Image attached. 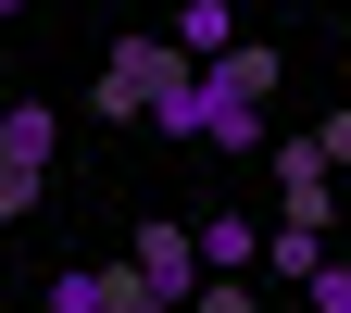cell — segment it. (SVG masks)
Returning a JSON list of instances; mask_svg holds the SVG:
<instances>
[{
  "mask_svg": "<svg viewBox=\"0 0 351 313\" xmlns=\"http://www.w3.org/2000/svg\"><path fill=\"white\" fill-rule=\"evenodd\" d=\"M0 13H25V0H0Z\"/></svg>",
  "mask_w": 351,
  "mask_h": 313,
  "instance_id": "5bb4252c",
  "label": "cell"
},
{
  "mask_svg": "<svg viewBox=\"0 0 351 313\" xmlns=\"http://www.w3.org/2000/svg\"><path fill=\"white\" fill-rule=\"evenodd\" d=\"M51 101H13V113H0V213H13V226H25V213H38V188H51Z\"/></svg>",
  "mask_w": 351,
  "mask_h": 313,
  "instance_id": "277c9868",
  "label": "cell"
},
{
  "mask_svg": "<svg viewBox=\"0 0 351 313\" xmlns=\"http://www.w3.org/2000/svg\"><path fill=\"white\" fill-rule=\"evenodd\" d=\"M301 301H314V313H351V263H326V276L301 288Z\"/></svg>",
  "mask_w": 351,
  "mask_h": 313,
  "instance_id": "8fae6325",
  "label": "cell"
},
{
  "mask_svg": "<svg viewBox=\"0 0 351 313\" xmlns=\"http://www.w3.org/2000/svg\"><path fill=\"white\" fill-rule=\"evenodd\" d=\"M263 251H276V238H251V213H213V226H201V263H213V276H251Z\"/></svg>",
  "mask_w": 351,
  "mask_h": 313,
  "instance_id": "52a82bcc",
  "label": "cell"
},
{
  "mask_svg": "<svg viewBox=\"0 0 351 313\" xmlns=\"http://www.w3.org/2000/svg\"><path fill=\"white\" fill-rule=\"evenodd\" d=\"M263 101H276V51H226V63H201V75L163 101L151 138H189V151H263Z\"/></svg>",
  "mask_w": 351,
  "mask_h": 313,
  "instance_id": "6da1fadb",
  "label": "cell"
},
{
  "mask_svg": "<svg viewBox=\"0 0 351 313\" xmlns=\"http://www.w3.org/2000/svg\"><path fill=\"white\" fill-rule=\"evenodd\" d=\"M125 263H138V288H151L163 313H201V288H213V263H201V226H163V213L138 226V251H125Z\"/></svg>",
  "mask_w": 351,
  "mask_h": 313,
  "instance_id": "3957f363",
  "label": "cell"
},
{
  "mask_svg": "<svg viewBox=\"0 0 351 313\" xmlns=\"http://www.w3.org/2000/svg\"><path fill=\"white\" fill-rule=\"evenodd\" d=\"M263 163H276V226H339V163L314 151V138H276V151H263Z\"/></svg>",
  "mask_w": 351,
  "mask_h": 313,
  "instance_id": "5b68a950",
  "label": "cell"
},
{
  "mask_svg": "<svg viewBox=\"0 0 351 313\" xmlns=\"http://www.w3.org/2000/svg\"><path fill=\"white\" fill-rule=\"evenodd\" d=\"M201 313H251V276H213V288H201Z\"/></svg>",
  "mask_w": 351,
  "mask_h": 313,
  "instance_id": "4fadbf2b",
  "label": "cell"
},
{
  "mask_svg": "<svg viewBox=\"0 0 351 313\" xmlns=\"http://www.w3.org/2000/svg\"><path fill=\"white\" fill-rule=\"evenodd\" d=\"M113 301V263H63V276H51V313H101Z\"/></svg>",
  "mask_w": 351,
  "mask_h": 313,
  "instance_id": "9c48e42d",
  "label": "cell"
},
{
  "mask_svg": "<svg viewBox=\"0 0 351 313\" xmlns=\"http://www.w3.org/2000/svg\"><path fill=\"white\" fill-rule=\"evenodd\" d=\"M314 151H326V163L351 175V113H326V125H314Z\"/></svg>",
  "mask_w": 351,
  "mask_h": 313,
  "instance_id": "7c38bea8",
  "label": "cell"
},
{
  "mask_svg": "<svg viewBox=\"0 0 351 313\" xmlns=\"http://www.w3.org/2000/svg\"><path fill=\"white\" fill-rule=\"evenodd\" d=\"M189 75H201V63L176 51V25H163V38H113V51H101V88H88V113H101V125H138V113H151V125H163V101H176Z\"/></svg>",
  "mask_w": 351,
  "mask_h": 313,
  "instance_id": "7a4b0ae2",
  "label": "cell"
},
{
  "mask_svg": "<svg viewBox=\"0 0 351 313\" xmlns=\"http://www.w3.org/2000/svg\"><path fill=\"white\" fill-rule=\"evenodd\" d=\"M263 238H276V251H263V263H276L289 288H314L326 263H339V238H314V226H263Z\"/></svg>",
  "mask_w": 351,
  "mask_h": 313,
  "instance_id": "ba28073f",
  "label": "cell"
},
{
  "mask_svg": "<svg viewBox=\"0 0 351 313\" xmlns=\"http://www.w3.org/2000/svg\"><path fill=\"white\" fill-rule=\"evenodd\" d=\"M176 51H189V63H226V51H251V38H239V0H176Z\"/></svg>",
  "mask_w": 351,
  "mask_h": 313,
  "instance_id": "8992f818",
  "label": "cell"
},
{
  "mask_svg": "<svg viewBox=\"0 0 351 313\" xmlns=\"http://www.w3.org/2000/svg\"><path fill=\"white\" fill-rule=\"evenodd\" d=\"M101 313H163V301L138 288V263H113V301H101Z\"/></svg>",
  "mask_w": 351,
  "mask_h": 313,
  "instance_id": "30bf717a",
  "label": "cell"
}]
</instances>
